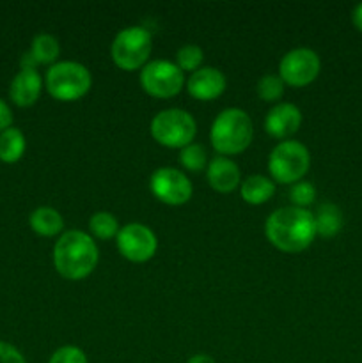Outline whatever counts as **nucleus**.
Instances as JSON below:
<instances>
[{
  "label": "nucleus",
  "instance_id": "nucleus-22",
  "mask_svg": "<svg viewBox=\"0 0 362 363\" xmlns=\"http://www.w3.org/2000/svg\"><path fill=\"white\" fill-rule=\"evenodd\" d=\"M180 163L185 169L190 170V172H201V170H206V167H208V152H206V149L201 144L192 142L190 145L181 149Z\"/></svg>",
  "mask_w": 362,
  "mask_h": 363
},
{
  "label": "nucleus",
  "instance_id": "nucleus-11",
  "mask_svg": "<svg viewBox=\"0 0 362 363\" xmlns=\"http://www.w3.org/2000/svg\"><path fill=\"white\" fill-rule=\"evenodd\" d=\"M117 248L121 255L131 262H146L156 254L158 240L144 223H128L117 234Z\"/></svg>",
  "mask_w": 362,
  "mask_h": 363
},
{
  "label": "nucleus",
  "instance_id": "nucleus-6",
  "mask_svg": "<svg viewBox=\"0 0 362 363\" xmlns=\"http://www.w3.org/2000/svg\"><path fill=\"white\" fill-rule=\"evenodd\" d=\"M311 167V152L302 142L284 140L272 149L268 158V170L273 181L283 184H295L307 174Z\"/></svg>",
  "mask_w": 362,
  "mask_h": 363
},
{
  "label": "nucleus",
  "instance_id": "nucleus-3",
  "mask_svg": "<svg viewBox=\"0 0 362 363\" xmlns=\"http://www.w3.org/2000/svg\"><path fill=\"white\" fill-rule=\"evenodd\" d=\"M252 137H254V126L251 116L245 110L234 106L222 110L215 117L209 131L212 145L222 156L243 152L251 145Z\"/></svg>",
  "mask_w": 362,
  "mask_h": 363
},
{
  "label": "nucleus",
  "instance_id": "nucleus-26",
  "mask_svg": "<svg viewBox=\"0 0 362 363\" xmlns=\"http://www.w3.org/2000/svg\"><path fill=\"white\" fill-rule=\"evenodd\" d=\"M48 363H87V357L80 347L62 346L50 357Z\"/></svg>",
  "mask_w": 362,
  "mask_h": 363
},
{
  "label": "nucleus",
  "instance_id": "nucleus-1",
  "mask_svg": "<svg viewBox=\"0 0 362 363\" xmlns=\"http://www.w3.org/2000/svg\"><path fill=\"white\" fill-rule=\"evenodd\" d=\"M265 234L277 250L286 254L304 252L318 236L314 215L309 209L295 206L275 209L266 220Z\"/></svg>",
  "mask_w": 362,
  "mask_h": 363
},
{
  "label": "nucleus",
  "instance_id": "nucleus-20",
  "mask_svg": "<svg viewBox=\"0 0 362 363\" xmlns=\"http://www.w3.org/2000/svg\"><path fill=\"white\" fill-rule=\"evenodd\" d=\"M25 152V137L18 128H7L0 133V160L4 163H16Z\"/></svg>",
  "mask_w": 362,
  "mask_h": 363
},
{
  "label": "nucleus",
  "instance_id": "nucleus-23",
  "mask_svg": "<svg viewBox=\"0 0 362 363\" xmlns=\"http://www.w3.org/2000/svg\"><path fill=\"white\" fill-rule=\"evenodd\" d=\"M202 59H204V53L197 45H185L176 52V66L181 71L194 73V71L201 69Z\"/></svg>",
  "mask_w": 362,
  "mask_h": 363
},
{
  "label": "nucleus",
  "instance_id": "nucleus-14",
  "mask_svg": "<svg viewBox=\"0 0 362 363\" xmlns=\"http://www.w3.org/2000/svg\"><path fill=\"white\" fill-rule=\"evenodd\" d=\"M206 177L213 190L220 191V194H229V191L236 190L240 184V167L227 156H215L206 167Z\"/></svg>",
  "mask_w": 362,
  "mask_h": 363
},
{
  "label": "nucleus",
  "instance_id": "nucleus-30",
  "mask_svg": "<svg viewBox=\"0 0 362 363\" xmlns=\"http://www.w3.org/2000/svg\"><path fill=\"white\" fill-rule=\"evenodd\" d=\"M187 363H215V360H213V358L209 357V354L199 353V354H194V357L188 358Z\"/></svg>",
  "mask_w": 362,
  "mask_h": 363
},
{
  "label": "nucleus",
  "instance_id": "nucleus-7",
  "mask_svg": "<svg viewBox=\"0 0 362 363\" xmlns=\"http://www.w3.org/2000/svg\"><path fill=\"white\" fill-rule=\"evenodd\" d=\"M153 50V39L144 27H126L114 38L110 55L114 64L124 71H135L148 64Z\"/></svg>",
  "mask_w": 362,
  "mask_h": 363
},
{
  "label": "nucleus",
  "instance_id": "nucleus-8",
  "mask_svg": "<svg viewBox=\"0 0 362 363\" xmlns=\"http://www.w3.org/2000/svg\"><path fill=\"white\" fill-rule=\"evenodd\" d=\"M141 85L153 98H174L180 94L185 85L183 71L176 66V62L151 60L142 67Z\"/></svg>",
  "mask_w": 362,
  "mask_h": 363
},
{
  "label": "nucleus",
  "instance_id": "nucleus-9",
  "mask_svg": "<svg viewBox=\"0 0 362 363\" xmlns=\"http://www.w3.org/2000/svg\"><path fill=\"white\" fill-rule=\"evenodd\" d=\"M322 60L311 48H295L287 52L279 62L280 80L291 87H305L318 78Z\"/></svg>",
  "mask_w": 362,
  "mask_h": 363
},
{
  "label": "nucleus",
  "instance_id": "nucleus-27",
  "mask_svg": "<svg viewBox=\"0 0 362 363\" xmlns=\"http://www.w3.org/2000/svg\"><path fill=\"white\" fill-rule=\"evenodd\" d=\"M0 363H27L23 354L14 346L7 342H0Z\"/></svg>",
  "mask_w": 362,
  "mask_h": 363
},
{
  "label": "nucleus",
  "instance_id": "nucleus-28",
  "mask_svg": "<svg viewBox=\"0 0 362 363\" xmlns=\"http://www.w3.org/2000/svg\"><path fill=\"white\" fill-rule=\"evenodd\" d=\"M11 123H13V112L7 106V103L0 99V133L11 128Z\"/></svg>",
  "mask_w": 362,
  "mask_h": 363
},
{
  "label": "nucleus",
  "instance_id": "nucleus-5",
  "mask_svg": "<svg viewBox=\"0 0 362 363\" xmlns=\"http://www.w3.org/2000/svg\"><path fill=\"white\" fill-rule=\"evenodd\" d=\"M197 123L181 108H167L156 113L151 121V135L160 145L170 149H183L194 142Z\"/></svg>",
  "mask_w": 362,
  "mask_h": 363
},
{
  "label": "nucleus",
  "instance_id": "nucleus-21",
  "mask_svg": "<svg viewBox=\"0 0 362 363\" xmlns=\"http://www.w3.org/2000/svg\"><path fill=\"white\" fill-rule=\"evenodd\" d=\"M89 230H91V234L94 238L106 241L110 238H117L121 227L112 213L98 211L89 218Z\"/></svg>",
  "mask_w": 362,
  "mask_h": 363
},
{
  "label": "nucleus",
  "instance_id": "nucleus-15",
  "mask_svg": "<svg viewBox=\"0 0 362 363\" xmlns=\"http://www.w3.org/2000/svg\"><path fill=\"white\" fill-rule=\"evenodd\" d=\"M43 78L35 69H20L13 78L9 96L18 106H31L41 96Z\"/></svg>",
  "mask_w": 362,
  "mask_h": 363
},
{
  "label": "nucleus",
  "instance_id": "nucleus-19",
  "mask_svg": "<svg viewBox=\"0 0 362 363\" xmlns=\"http://www.w3.org/2000/svg\"><path fill=\"white\" fill-rule=\"evenodd\" d=\"M28 53H31V57L38 66L39 64H52L53 66L60 53V45L52 34H38L32 39V46Z\"/></svg>",
  "mask_w": 362,
  "mask_h": 363
},
{
  "label": "nucleus",
  "instance_id": "nucleus-25",
  "mask_svg": "<svg viewBox=\"0 0 362 363\" xmlns=\"http://www.w3.org/2000/svg\"><path fill=\"white\" fill-rule=\"evenodd\" d=\"M290 199L293 202L295 208H307L312 204L316 199V188L309 181H298V183L291 184L290 188Z\"/></svg>",
  "mask_w": 362,
  "mask_h": 363
},
{
  "label": "nucleus",
  "instance_id": "nucleus-16",
  "mask_svg": "<svg viewBox=\"0 0 362 363\" xmlns=\"http://www.w3.org/2000/svg\"><path fill=\"white\" fill-rule=\"evenodd\" d=\"M241 199H243L247 204L259 206L268 202L270 199L275 194V183L272 179H268L266 176L261 174H254V176H248L247 179L241 183L240 186Z\"/></svg>",
  "mask_w": 362,
  "mask_h": 363
},
{
  "label": "nucleus",
  "instance_id": "nucleus-29",
  "mask_svg": "<svg viewBox=\"0 0 362 363\" xmlns=\"http://www.w3.org/2000/svg\"><path fill=\"white\" fill-rule=\"evenodd\" d=\"M351 21H353L355 28H357L358 32H362V2L357 4V6L353 7V11H351Z\"/></svg>",
  "mask_w": 362,
  "mask_h": 363
},
{
  "label": "nucleus",
  "instance_id": "nucleus-2",
  "mask_svg": "<svg viewBox=\"0 0 362 363\" xmlns=\"http://www.w3.org/2000/svg\"><path fill=\"white\" fill-rule=\"evenodd\" d=\"M99 252L94 240L82 230H67L53 247V264L60 277L82 280L94 272Z\"/></svg>",
  "mask_w": 362,
  "mask_h": 363
},
{
  "label": "nucleus",
  "instance_id": "nucleus-10",
  "mask_svg": "<svg viewBox=\"0 0 362 363\" xmlns=\"http://www.w3.org/2000/svg\"><path fill=\"white\" fill-rule=\"evenodd\" d=\"M149 188L158 201L169 206L187 204L194 194L190 179L181 170L172 167H162L155 170L149 179Z\"/></svg>",
  "mask_w": 362,
  "mask_h": 363
},
{
  "label": "nucleus",
  "instance_id": "nucleus-17",
  "mask_svg": "<svg viewBox=\"0 0 362 363\" xmlns=\"http://www.w3.org/2000/svg\"><path fill=\"white\" fill-rule=\"evenodd\" d=\"M28 222H31L32 230L35 234L45 238L57 236L64 229V218L60 216V213L57 209L48 208V206H41V208L34 209L31 213Z\"/></svg>",
  "mask_w": 362,
  "mask_h": 363
},
{
  "label": "nucleus",
  "instance_id": "nucleus-4",
  "mask_svg": "<svg viewBox=\"0 0 362 363\" xmlns=\"http://www.w3.org/2000/svg\"><path fill=\"white\" fill-rule=\"evenodd\" d=\"M92 85L91 71L75 60H62L46 71V91L59 101H77Z\"/></svg>",
  "mask_w": 362,
  "mask_h": 363
},
{
  "label": "nucleus",
  "instance_id": "nucleus-24",
  "mask_svg": "<svg viewBox=\"0 0 362 363\" xmlns=\"http://www.w3.org/2000/svg\"><path fill=\"white\" fill-rule=\"evenodd\" d=\"M284 82L279 74H265L258 82V96L263 101H279L284 94Z\"/></svg>",
  "mask_w": 362,
  "mask_h": 363
},
{
  "label": "nucleus",
  "instance_id": "nucleus-12",
  "mask_svg": "<svg viewBox=\"0 0 362 363\" xmlns=\"http://www.w3.org/2000/svg\"><path fill=\"white\" fill-rule=\"evenodd\" d=\"M302 112L293 103H277L265 117V131L273 138H287L298 131Z\"/></svg>",
  "mask_w": 362,
  "mask_h": 363
},
{
  "label": "nucleus",
  "instance_id": "nucleus-18",
  "mask_svg": "<svg viewBox=\"0 0 362 363\" xmlns=\"http://www.w3.org/2000/svg\"><path fill=\"white\" fill-rule=\"evenodd\" d=\"M316 234L322 238H334L343 227V213L336 204L325 202L314 215Z\"/></svg>",
  "mask_w": 362,
  "mask_h": 363
},
{
  "label": "nucleus",
  "instance_id": "nucleus-13",
  "mask_svg": "<svg viewBox=\"0 0 362 363\" xmlns=\"http://www.w3.org/2000/svg\"><path fill=\"white\" fill-rule=\"evenodd\" d=\"M187 89L192 98L201 99V101H212L226 91V77L216 67H201L190 74Z\"/></svg>",
  "mask_w": 362,
  "mask_h": 363
}]
</instances>
